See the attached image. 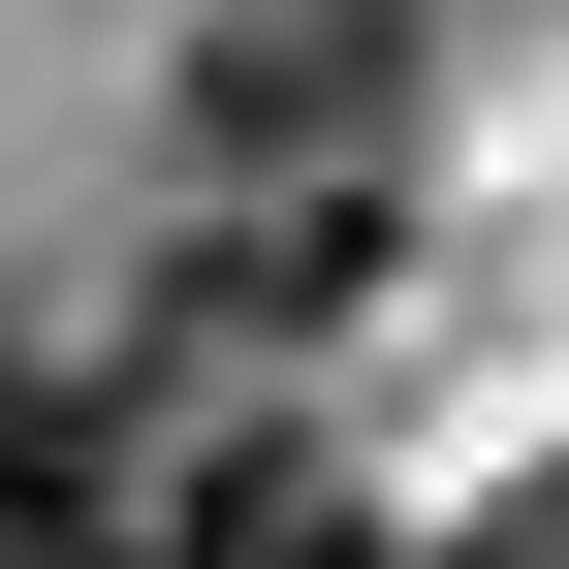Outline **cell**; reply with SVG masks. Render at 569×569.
Listing matches in <instances>:
<instances>
[{"label":"cell","mask_w":569,"mask_h":569,"mask_svg":"<svg viewBox=\"0 0 569 569\" xmlns=\"http://www.w3.org/2000/svg\"><path fill=\"white\" fill-rule=\"evenodd\" d=\"M190 159L222 190H380L411 159V0H190Z\"/></svg>","instance_id":"6da1fadb"},{"label":"cell","mask_w":569,"mask_h":569,"mask_svg":"<svg viewBox=\"0 0 569 569\" xmlns=\"http://www.w3.org/2000/svg\"><path fill=\"white\" fill-rule=\"evenodd\" d=\"M0 569H159V411H127V348H0Z\"/></svg>","instance_id":"7a4b0ae2"},{"label":"cell","mask_w":569,"mask_h":569,"mask_svg":"<svg viewBox=\"0 0 569 569\" xmlns=\"http://www.w3.org/2000/svg\"><path fill=\"white\" fill-rule=\"evenodd\" d=\"M159 317H222V348H317V317H380V190H222V222L159 253Z\"/></svg>","instance_id":"3957f363"},{"label":"cell","mask_w":569,"mask_h":569,"mask_svg":"<svg viewBox=\"0 0 569 569\" xmlns=\"http://www.w3.org/2000/svg\"><path fill=\"white\" fill-rule=\"evenodd\" d=\"M159 569H411V538H380L348 443H190L159 475Z\"/></svg>","instance_id":"277c9868"},{"label":"cell","mask_w":569,"mask_h":569,"mask_svg":"<svg viewBox=\"0 0 569 569\" xmlns=\"http://www.w3.org/2000/svg\"><path fill=\"white\" fill-rule=\"evenodd\" d=\"M475 569H569V475H538V507H507V538H475Z\"/></svg>","instance_id":"5b68a950"}]
</instances>
